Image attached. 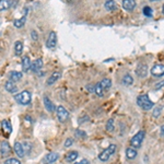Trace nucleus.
Masks as SVG:
<instances>
[{
	"label": "nucleus",
	"instance_id": "obj_10",
	"mask_svg": "<svg viewBox=\"0 0 164 164\" xmlns=\"http://www.w3.org/2000/svg\"><path fill=\"white\" fill-rule=\"evenodd\" d=\"M121 6L126 11H133V9L136 8L137 3H136V0H123L121 1Z\"/></svg>",
	"mask_w": 164,
	"mask_h": 164
},
{
	"label": "nucleus",
	"instance_id": "obj_28",
	"mask_svg": "<svg viewBox=\"0 0 164 164\" xmlns=\"http://www.w3.org/2000/svg\"><path fill=\"white\" fill-rule=\"evenodd\" d=\"M94 93H95V94H96L99 97L103 96L104 93H105V92L103 91V89H102L101 84H100V82H99V83H96V84H95V87H94Z\"/></svg>",
	"mask_w": 164,
	"mask_h": 164
},
{
	"label": "nucleus",
	"instance_id": "obj_19",
	"mask_svg": "<svg viewBox=\"0 0 164 164\" xmlns=\"http://www.w3.org/2000/svg\"><path fill=\"white\" fill-rule=\"evenodd\" d=\"M100 84H101L102 89H103L104 92L109 91V89H111L112 87V80L109 79V78H105V79H103L102 81H100Z\"/></svg>",
	"mask_w": 164,
	"mask_h": 164
},
{
	"label": "nucleus",
	"instance_id": "obj_27",
	"mask_svg": "<svg viewBox=\"0 0 164 164\" xmlns=\"http://www.w3.org/2000/svg\"><path fill=\"white\" fill-rule=\"evenodd\" d=\"M11 7L10 0H0V12H2L5 10H8Z\"/></svg>",
	"mask_w": 164,
	"mask_h": 164
},
{
	"label": "nucleus",
	"instance_id": "obj_25",
	"mask_svg": "<svg viewBox=\"0 0 164 164\" xmlns=\"http://www.w3.org/2000/svg\"><path fill=\"white\" fill-rule=\"evenodd\" d=\"M25 20H27V14H24L22 18H20V19L14 20V22H13V25H14L17 29H20V27H22L23 25L25 24Z\"/></svg>",
	"mask_w": 164,
	"mask_h": 164
},
{
	"label": "nucleus",
	"instance_id": "obj_43",
	"mask_svg": "<svg viewBox=\"0 0 164 164\" xmlns=\"http://www.w3.org/2000/svg\"><path fill=\"white\" fill-rule=\"evenodd\" d=\"M71 1H73V0H67V2H71Z\"/></svg>",
	"mask_w": 164,
	"mask_h": 164
},
{
	"label": "nucleus",
	"instance_id": "obj_17",
	"mask_svg": "<svg viewBox=\"0 0 164 164\" xmlns=\"http://www.w3.org/2000/svg\"><path fill=\"white\" fill-rule=\"evenodd\" d=\"M1 127H2V130L5 131V133L7 136L12 133V126H11L10 121H7V119H3V121H1Z\"/></svg>",
	"mask_w": 164,
	"mask_h": 164
},
{
	"label": "nucleus",
	"instance_id": "obj_13",
	"mask_svg": "<svg viewBox=\"0 0 164 164\" xmlns=\"http://www.w3.org/2000/svg\"><path fill=\"white\" fill-rule=\"evenodd\" d=\"M42 67H43V59H42V58H37V59H35V60L32 63L31 70L33 72L36 73L42 69Z\"/></svg>",
	"mask_w": 164,
	"mask_h": 164
},
{
	"label": "nucleus",
	"instance_id": "obj_2",
	"mask_svg": "<svg viewBox=\"0 0 164 164\" xmlns=\"http://www.w3.org/2000/svg\"><path fill=\"white\" fill-rule=\"evenodd\" d=\"M14 100L21 105H29L32 101V95L29 91H22L14 95Z\"/></svg>",
	"mask_w": 164,
	"mask_h": 164
},
{
	"label": "nucleus",
	"instance_id": "obj_29",
	"mask_svg": "<svg viewBox=\"0 0 164 164\" xmlns=\"http://www.w3.org/2000/svg\"><path fill=\"white\" fill-rule=\"evenodd\" d=\"M22 147H23L25 154H30V152L32 150V143L29 142V141H24V142L22 143Z\"/></svg>",
	"mask_w": 164,
	"mask_h": 164
},
{
	"label": "nucleus",
	"instance_id": "obj_18",
	"mask_svg": "<svg viewBox=\"0 0 164 164\" xmlns=\"http://www.w3.org/2000/svg\"><path fill=\"white\" fill-rule=\"evenodd\" d=\"M78 157H79V153H78L77 151H70L68 152V154L66 155V162H68V163H72V162H75L76 160L78 159Z\"/></svg>",
	"mask_w": 164,
	"mask_h": 164
},
{
	"label": "nucleus",
	"instance_id": "obj_34",
	"mask_svg": "<svg viewBox=\"0 0 164 164\" xmlns=\"http://www.w3.org/2000/svg\"><path fill=\"white\" fill-rule=\"evenodd\" d=\"M76 136H77L78 138L84 139V138H87V133L83 130H80V129H77V130H76Z\"/></svg>",
	"mask_w": 164,
	"mask_h": 164
},
{
	"label": "nucleus",
	"instance_id": "obj_32",
	"mask_svg": "<svg viewBox=\"0 0 164 164\" xmlns=\"http://www.w3.org/2000/svg\"><path fill=\"white\" fill-rule=\"evenodd\" d=\"M143 14L146 15V17L148 18H151L152 17V9L149 7V6H146V7H143Z\"/></svg>",
	"mask_w": 164,
	"mask_h": 164
},
{
	"label": "nucleus",
	"instance_id": "obj_8",
	"mask_svg": "<svg viewBox=\"0 0 164 164\" xmlns=\"http://www.w3.org/2000/svg\"><path fill=\"white\" fill-rule=\"evenodd\" d=\"M57 45V34L56 32L51 31L48 35V39L46 41V47L47 48H55Z\"/></svg>",
	"mask_w": 164,
	"mask_h": 164
},
{
	"label": "nucleus",
	"instance_id": "obj_4",
	"mask_svg": "<svg viewBox=\"0 0 164 164\" xmlns=\"http://www.w3.org/2000/svg\"><path fill=\"white\" fill-rule=\"evenodd\" d=\"M145 137H146L145 131H143V130L138 131V133H136L133 138H131L130 146H131V147H133V148H136V149H137V148H140V147H141V143H142L143 139H145Z\"/></svg>",
	"mask_w": 164,
	"mask_h": 164
},
{
	"label": "nucleus",
	"instance_id": "obj_30",
	"mask_svg": "<svg viewBox=\"0 0 164 164\" xmlns=\"http://www.w3.org/2000/svg\"><path fill=\"white\" fill-rule=\"evenodd\" d=\"M162 109H163V106H162V105H159V106H157L154 109H153V112H152V116H153L154 118H158V117L161 115Z\"/></svg>",
	"mask_w": 164,
	"mask_h": 164
},
{
	"label": "nucleus",
	"instance_id": "obj_14",
	"mask_svg": "<svg viewBox=\"0 0 164 164\" xmlns=\"http://www.w3.org/2000/svg\"><path fill=\"white\" fill-rule=\"evenodd\" d=\"M43 102H44V105H45V109H47V112H49V113H53V112L56 111V109H55V106H54L53 102L49 100L48 96L44 95V96H43Z\"/></svg>",
	"mask_w": 164,
	"mask_h": 164
},
{
	"label": "nucleus",
	"instance_id": "obj_39",
	"mask_svg": "<svg viewBox=\"0 0 164 164\" xmlns=\"http://www.w3.org/2000/svg\"><path fill=\"white\" fill-rule=\"evenodd\" d=\"M94 87L95 85H87V89L89 90V92H94Z\"/></svg>",
	"mask_w": 164,
	"mask_h": 164
},
{
	"label": "nucleus",
	"instance_id": "obj_9",
	"mask_svg": "<svg viewBox=\"0 0 164 164\" xmlns=\"http://www.w3.org/2000/svg\"><path fill=\"white\" fill-rule=\"evenodd\" d=\"M59 159V154L56 153V152H51L48 154H46L43 159V164H51V163H55L57 160Z\"/></svg>",
	"mask_w": 164,
	"mask_h": 164
},
{
	"label": "nucleus",
	"instance_id": "obj_41",
	"mask_svg": "<svg viewBox=\"0 0 164 164\" xmlns=\"http://www.w3.org/2000/svg\"><path fill=\"white\" fill-rule=\"evenodd\" d=\"M162 13L164 14V5H163V7H162Z\"/></svg>",
	"mask_w": 164,
	"mask_h": 164
},
{
	"label": "nucleus",
	"instance_id": "obj_42",
	"mask_svg": "<svg viewBox=\"0 0 164 164\" xmlns=\"http://www.w3.org/2000/svg\"><path fill=\"white\" fill-rule=\"evenodd\" d=\"M150 1H153V2H154V1H161V0H150Z\"/></svg>",
	"mask_w": 164,
	"mask_h": 164
},
{
	"label": "nucleus",
	"instance_id": "obj_21",
	"mask_svg": "<svg viewBox=\"0 0 164 164\" xmlns=\"http://www.w3.org/2000/svg\"><path fill=\"white\" fill-rule=\"evenodd\" d=\"M126 157L129 160L135 159V158L137 157V150H136V148H133V147L127 148V149H126Z\"/></svg>",
	"mask_w": 164,
	"mask_h": 164
},
{
	"label": "nucleus",
	"instance_id": "obj_20",
	"mask_svg": "<svg viewBox=\"0 0 164 164\" xmlns=\"http://www.w3.org/2000/svg\"><path fill=\"white\" fill-rule=\"evenodd\" d=\"M14 152H15V154L18 155L19 158H23L25 155L24 153V150H23V147H22V143L20 142H15L14 143Z\"/></svg>",
	"mask_w": 164,
	"mask_h": 164
},
{
	"label": "nucleus",
	"instance_id": "obj_24",
	"mask_svg": "<svg viewBox=\"0 0 164 164\" xmlns=\"http://www.w3.org/2000/svg\"><path fill=\"white\" fill-rule=\"evenodd\" d=\"M105 9L107 10V11H115L116 9H117V6H116V2L114 1V0H107L106 2H105Z\"/></svg>",
	"mask_w": 164,
	"mask_h": 164
},
{
	"label": "nucleus",
	"instance_id": "obj_15",
	"mask_svg": "<svg viewBox=\"0 0 164 164\" xmlns=\"http://www.w3.org/2000/svg\"><path fill=\"white\" fill-rule=\"evenodd\" d=\"M60 77H61V72H59V71L53 72L51 75V77L47 79V85H53L55 82H57L58 80L60 79Z\"/></svg>",
	"mask_w": 164,
	"mask_h": 164
},
{
	"label": "nucleus",
	"instance_id": "obj_11",
	"mask_svg": "<svg viewBox=\"0 0 164 164\" xmlns=\"http://www.w3.org/2000/svg\"><path fill=\"white\" fill-rule=\"evenodd\" d=\"M0 152H1V155L2 157H7L11 153V147L7 141H2L1 145H0Z\"/></svg>",
	"mask_w": 164,
	"mask_h": 164
},
{
	"label": "nucleus",
	"instance_id": "obj_40",
	"mask_svg": "<svg viewBox=\"0 0 164 164\" xmlns=\"http://www.w3.org/2000/svg\"><path fill=\"white\" fill-rule=\"evenodd\" d=\"M160 135H161V137H164V125H162L160 128Z\"/></svg>",
	"mask_w": 164,
	"mask_h": 164
},
{
	"label": "nucleus",
	"instance_id": "obj_5",
	"mask_svg": "<svg viewBox=\"0 0 164 164\" xmlns=\"http://www.w3.org/2000/svg\"><path fill=\"white\" fill-rule=\"evenodd\" d=\"M56 113H57V118L60 123H66L69 118V113L64 106L59 105L58 107H56Z\"/></svg>",
	"mask_w": 164,
	"mask_h": 164
},
{
	"label": "nucleus",
	"instance_id": "obj_38",
	"mask_svg": "<svg viewBox=\"0 0 164 164\" xmlns=\"http://www.w3.org/2000/svg\"><path fill=\"white\" fill-rule=\"evenodd\" d=\"M73 164H90V161L87 159H83V160H81V161L77 162V163H73Z\"/></svg>",
	"mask_w": 164,
	"mask_h": 164
},
{
	"label": "nucleus",
	"instance_id": "obj_33",
	"mask_svg": "<svg viewBox=\"0 0 164 164\" xmlns=\"http://www.w3.org/2000/svg\"><path fill=\"white\" fill-rule=\"evenodd\" d=\"M5 164H21V162H20V160L15 159V158H10V159L6 160Z\"/></svg>",
	"mask_w": 164,
	"mask_h": 164
},
{
	"label": "nucleus",
	"instance_id": "obj_22",
	"mask_svg": "<svg viewBox=\"0 0 164 164\" xmlns=\"http://www.w3.org/2000/svg\"><path fill=\"white\" fill-rule=\"evenodd\" d=\"M5 88H6V90L9 92V93H15V92L18 91L17 85H15L12 81H10V80L5 83Z\"/></svg>",
	"mask_w": 164,
	"mask_h": 164
},
{
	"label": "nucleus",
	"instance_id": "obj_36",
	"mask_svg": "<svg viewBox=\"0 0 164 164\" xmlns=\"http://www.w3.org/2000/svg\"><path fill=\"white\" fill-rule=\"evenodd\" d=\"M72 143H73V140L71 139V138H68V139L65 141V147H66V148L71 147V146H72Z\"/></svg>",
	"mask_w": 164,
	"mask_h": 164
},
{
	"label": "nucleus",
	"instance_id": "obj_6",
	"mask_svg": "<svg viewBox=\"0 0 164 164\" xmlns=\"http://www.w3.org/2000/svg\"><path fill=\"white\" fill-rule=\"evenodd\" d=\"M148 71H149V68H148V65H146V64H139V65L137 66V68H136V75L138 76L139 78H141V79H143V78H146L148 76Z\"/></svg>",
	"mask_w": 164,
	"mask_h": 164
},
{
	"label": "nucleus",
	"instance_id": "obj_16",
	"mask_svg": "<svg viewBox=\"0 0 164 164\" xmlns=\"http://www.w3.org/2000/svg\"><path fill=\"white\" fill-rule=\"evenodd\" d=\"M23 73L20 71H10L9 72V80L12 82H18L22 79Z\"/></svg>",
	"mask_w": 164,
	"mask_h": 164
},
{
	"label": "nucleus",
	"instance_id": "obj_26",
	"mask_svg": "<svg viewBox=\"0 0 164 164\" xmlns=\"http://www.w3.org/2000/svg\"><path fill=\"white\" fill-rule=\"evenodd\" d=\"M23 51V43L21 41H17L14 43V53L17 56H20Z\"/></svg>",
	"mask_w": 164,
	"mask_h": 164
},
{
	"label": "nucleus",
	"instance_id": "obj_23",
	"mask_svg": "<svg viewBox=\"0 0 164 164\" xmlns=\"http://www.w3.org/2000/svg\"><path fill=\"white\" fill-rule=\"evenodd\" d=\"M121 82H123L124 85H126V87H129V85H131L133 83V78L131 77L129 73H126V75L123 77V80H121Z\"/></svg>",
	"mask_w": 164,
	"mask_h": 164
},
{
	"label": "nucleus",
	"instance_id": "obj_7",
	"mask_svg": "<svg viewBox=\"0 0 164 164\" xmlns=\"http://www.w3.org/2000/svg\"><path fill=\"white\" fill-rule=\"evenodd\" d=\"M151 75L153 77H163L164 76V65L163 64H155L153 67L151 68Z\"/></svg>",
	"mask_w": 164,
	"mask_h": 164
},
{
	"label": "nucleus",
	"instance_id": "obj_35",
	"mask_svg": "<svg viewBox=\"0 0 164 164\" xmlns=\"http://www.w3.org/2000/svg\"><path fill=\"white\" fill-rule=\"evenodd\" d=\"M162 88H164V80H161V81L157 82V84L154 85V90L155 91H159Z\"/></svg>",
	"mask_w": 164,
	"mask_h": 164
},
{
	"label": "nucleus",
	"instance_id": "obj_12",
	"mask_svg": "<svg viewBox=\"0 0 164 164\" xmlns=\"http://www.w3.org/2000/svg\"><path fill=\"white\" fill-rule=\"evenodd\" d=\"M21 64H22V71L23 72H27L31 69L32 63H31V59L29 58V56H23Z\"/></svg>",
	"mask_w": 164,
	"mask_h": 164
},
{
	"label": "nucleus",
	"instance_id": "obj_1",
	"mask_svg": "<svg viewBox=\"0 0 164 164\" xmlns=\"http://www.w3.org/2000/svg\"><path fill=\"white\" fill-rule=\"evenodd\" d=\"M137 105L140 107V109H142L143 111H149V109H153L154 106V103L149 99L147 94H142V95H139L137 99Z\"/></svg>",
	"mask_w": 164,
	"mask_h": 164
},
{
	"label": "nucleus",
	"instance_id": "obj_3",
	"mask_svg": "<svg viewBox=\"0 0 164 164\" xmlns=\"http://www.w3.org/2000/svg\"><path fill=\"white\" fill-rule=\"evenodd\" d=\"M115 151H116V145L112 143V145H109L106 149H104L103 151L100 153V154H99V160H100V161H102V162H107L109 160V158H111L112 155L115 153Z\"/></svg>",
	"mask_w": 164,
	"mask_h": 164
},
{
	"label": "nucleus",
	"instance_id": "obj_37",
	"mask_svg": "<svg viewBox=\"0 0 164 164\" xmlns=\"http://www.w3.org/2000/svg\"><path fill=\"white\" fill-rule=\"evenodd\" d=\"M31 37H32V39H34V41H37L39 36H37L36 31H32V32H31Z\"/></svg>",
	"mask_w": 164,
	"mask_h": 164
},
{
	"label": "nucleus",
	"instance_id": "obj_31",
	"mask_svg": "<svg viewBox=\"0 0 164 164\" xmlns=\"http://www.w3.org/2000/svg\"><path fill=\"white\" fill-rule=\"evenodd\" d=\"M114 129H115V127H114V119L109 118L106 123V130L109 133H112V131H114Z\"/></svg>",
	"mask_w": 164,
	"mask_h": 164
}]
</instances>
